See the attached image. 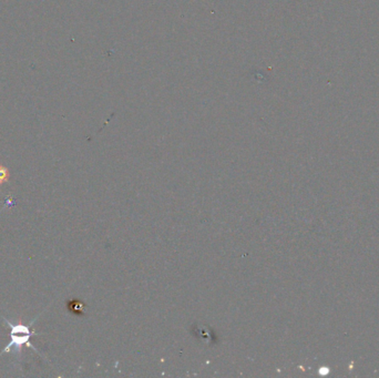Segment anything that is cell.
<instances>
[{
    "mask_svg": "<svg viewBox=\"0 0 379 378\" xmlns=\"http://www.w3.org/2000/svg\"><path fill=\"white\" fill-rule=\"evenodd\" d=\"M8 179H9V170L6 167H4V165H0V186H2Z\"/></svg>",
    "mask_w": 379,
    "mask_h": 378,
    "instance_id": "7a4b0ae2",
    "label": "cell"
},
{
    "mask_svg": "<svg viewBox=\"0 0 379 378\" xmlns=\"http://www.w3.org/2000/svg\"><path fill=\"white\" fill-rule=\"evenodd\" d=\"M4 319L10 328L11 341H10V343H8V345L6 346V348L4 349L2 354L10 353L11 351H15L14 352L15 354H17V353L20 354L22 346H25V345H27L28 347H31L33 351L39 353L38 349L30 343V337H31L32 333L29 330V326L22 324L21 320H19L18 323L13 324L11 322H9L8 319H6L5 317H4Z\"/></svg>",
    "mask_w": 379,
    "mask_h": 378,
    "instance_id": "6da1fadb",
    "label": "cell"
},
{
    "mask_svg": "<svg viewBox=\"0 0 379 378\" xmlns=\"http://www.w3.org/2000/svg\"><path fill=\"white\" fill-rule=\"evenodd\" d=\"M319 373L320 374H328V373H330V368H321L319 370Z\"/></svg>",
    "mask_w": 379,
    "mask_h": 378,
    "instance_id": "3957f363",
    "label": "cell"
}]
</instances>
